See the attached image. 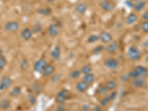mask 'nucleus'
Segmentation results:
<instances>
[{
  "label": "nucleus",
  "mask_w": 148,
  "mask_h": 111,
  "mask_svg": "<svg viewBox=\"0 0 148 111\" xmlns=\"http://www.w3.org/2000/svg\"><path fill=\"white\" fill-rule=\"evenodd\" d=\"M147 71L143 66H137L135 68H133L132 71H130L128 73V77L134 79V78L142 77L144 78L147 76Z\"/></svg>",
  "instance_id": "obj_1"
},
{
  "label": "nucleus",
  "mask_w": 148,
  "mask_h": 111,
  "mask_svg": "<svg viewBox=\"0 0 148 111\" xmlns=\"http://www.w3.org/2000/svg\"><path fill=\"white\" fill-rule=\"evenodd\" d=\"M70 92L67 89L61 90L56 96V101L59 104H62L65 102L69 97Z\"/></svg>",
  "instance_id": "obj_2"
},
{
  "label": "nucleus",
  "mask_w": 148,
  "mask_h": 111,
  "mask_svg": "<svg viewBox=\"0 0 148 111\" xmlns=\"http://www.w3.org/2000/svg\"><path fill=\"white\" fill-rule=\"evenodd\" d=\"M127 56L131 60H137L141 57V52L136 46H130L127 50Z\"/></svg>",
  "instance_id": "obj_3"
},
{
  "label": "nucleus",
  "mask_w": 148,
  "mask_h": 111,
  "mask_svg": "<svg viewBox=\"0 0 148 111\" xmlns=\"http://www.w3.org/2000/svg\"><path fill=\"white\" fill-rule=\"evenodd\" d=\"M104 65L109 70H116L119 66V61L115 58H109L104 61Z\"/></svg>",
  "instance_id": "obj_4"
},
{
  "label": "nucleus",
  "mask_w": 148,
  "mask_h": 111,
  "mask_svg": "<svg viewBox=\"0 0 148 111\" xmlns=\"http://www.w3.org/2000/svg\"><path fill=\"white\" fill-rule=\"evenodd\" d=\"M47 64V62L45 59H40L39 60H37L34 65V70L38 73H42L43 71H44L45 67Z\"/></svg>",
  "instance_id": "obj_5"
},
{
  "label": "nucleus",
  "mask_w": 148,
  "mask_h": 111,
  "mask_svg": "<svg viewBox=\"0 0 148 111\" xmlns=\"http://www.w3.org/2000/svg\"><path fill=\"white\" fill-rule=\"evenodd\" d=\"M99 5L102 10L107 12L112 11L115 8L114 3L110 0H101L99 3Z\"/></svg>",
  "instance_id": "obj_6"
},
{
  "label": "nucleus",
  "mask_w": 148,
  "mask_h": 111,
  "mask_svg": "<svg viewBox=\"0 0 148 111\" xmlns=\"http://www.w3.org/2000/svg\"><path fill=\"white\" fill-rule=\"evenodd\" d=\"M19 28V24L16 21H10L5 24V29L6 31L10 33H15Z\"/></svg>",
  "instance_id": "obj_7"
},
{
  "label": "nucleus",
  "mask_w": 148,
  "mask_h": 111,
  "mask_svg": "<svg viewBox=\"0 0 148 111\" xmlns=\"http://www.w3.org/2000/svg\"><path fill=\"white\" fill-rule=\"evenodd\" d=\"M13 81L9 76H5L0 80V90L8 89L11 86Z\"/></svg>",
  "instance_id": "obj_8"
},
{
  "label": "nucleus",
  "mask_w": 148,
  "mask_h": 111,
  "mask_svg": "<svg viewBox=\"0 0 148 111\" xmlns=\"http://www.w3.org/2000/svg\"><path fill=\"white\" fill-rule=\"evenodd\" d=\"M131 84L135 88H141L146 84V81L142 77L134 78V79H132Z\"/></svg>",
  "instance_id": "obj_9"
},
{
  "label": "nucleus",
  "mask_w": 148,
  "mask_h": 111,
  "mask_svg": "<svg viewBox=\"0 0 148 111\" xmlns=\"http://www.w3.org/2000/svg\"><path fill=\"white\" fill-rule=\"evenodd\" d=\"M99 40L103 43H110L113 40V36L111 35L110 33L106 32V31H103L99 36Z\"/></svg>",
  "instance_id": "obj_10"
},
{
  "label": "nucleus",
  "mask_w": 148,
  "mask_h": 111,
  "mask_svg": "<svg viewBox=\"0 0 148 111\" xmlns=\"http://www.w3.org/2000/svg\"><path fill=\"white\" fill-rule=\"evenodd\" d=\"M55 71V67L52 64H47L46 67H45L44 71L42 72V76L45 78H48L51 76L53 74Z\"/></svg>",
  "instance_id": "obj_11"
},
{
  "label": "nucleus",
  "mask_w": 148,
  "mask_h": 111,
  "mask_svg": "<svg viewBox=\"0 0 148 111\" xmlns=\"http://www.w3.org/2000/svg\"><path fill=\"white\" fill-rule=\"evenodd\" d=\"M119 49V44L117 42H110V44L105 47V51L109 53H114Z\"/></svg>",
  "instance_id": "obj_12"
},
{
  "label": "nucleus",
  "mask_w": 148,
  "mask_h": 111,
  "mask_svg": "<svg viewBox=\"0 0 148 111\" xmlns=\"http://www.w3.org/2000/svg\"><path fill=\"white\" fill-rule=\"evenodd\" d=\"M33 36V32L31 29L28 28V27H25V28H24L23 30H22V32H21V36H22V39L24 40H29V39H31V37Z\"/></svg>",
  "instance_id": "obj_13"
},
{
  "label": "nucleus",
  "mask_w": 148,
  "mask_h": 111,
  "mask_svg": "<svg viewBox=\"0 0 148 111\" xmlns=\"http://www.w3.org/2000/svg\"><path fill=\"white\" fill-rule=\"evenodd\" d=\"M43 89H44L43 88V85L40 82H34L33 84L32 90L34 94L39 95L42 92Z\"/></svg>",
  "instance_id": "obj_14"
},
{
  "label": "nucleus",
  "mask_w": 148,
  "mask_h": 111,
  "mask_svg": "<svg viewBox=\"0 0 148 111\" xmlns=\"http://www.w3.org/2000/svg\"><path fill=\"white\" fill-rule=\"evenodd\" d=\"M76 88L79 92H85L89 89V85L84 81H80L76 84Z\"/></svg>",
  "instance_id": "obj_15"
},
{
  "label": "nucleus",
  "mask_w": 148,
  "mask_h": 111,
  "mask_svg": "<svg viewBox=\"0 0 148 111\" xmlns=\"http://www.w3.org/2000/svg\"><path fill=\"white\" fill-rule=\"evenodd\" d=\"M138 16L136 14L132 13V14H130L127 16L126 19H125V23L128 25H133L138 21Z\"/></svg>",
  "instance_id": "obj_16"
},
{
  "label": "nucleus",
  "mask_w": 148,
  "mask_h": 111,
  "mask_svg": "<svg viewBox=\"0 0 148 111\" xmlns=\"http://www.w3.org/2000/svg\"><path fill=\"white\" fill-rule=\"evenodd\" d=\"M59 28L56 24H51L48 27V34L51 36H56L59 34Z\"/></svg>",
  "instance_id": "obj_17"
},
{
  "label": "nucleus",
  "mask_w": 148,
  "mask_h": 111,
  "mask_svg": "<svg viewBox=\"0 0 148 111\" xmlns=\"http://www.w3.org/2000/svg\"><path fill=\"white\" fill-rule=\"evenodd\" d=\"M88 10V6L84 3H78L75 6V11L78 13L79 14H84Z\"/></svg>",
  "instance_id": "obj_18"
},
{
  "label": "nucleus",
  "mask_w": 148,
  "mask_h": 111,
  "mask_svg": "<svg viewBox=\"0 0 148 111\" xmlns=\"http://www.w3.org/2000/svg\"><path fill=\"white\" fill-rule=\"evenodd\" d=\"M51 57L56 61H59L61 58V48L59 46H56L51 51Z\"/></svg>",
  "instance_id": "obj_19"
},
{
  "label": "nucleus",
  "mask_w": 148,
  "mask_h": 111,
  "mask_svg": "<svg viewBox=\"0 0 148 111\" xmlns=\"http://www.w3.org/2000/svg\"><path fill=\"white\" fill-rule=\"evenodd\" d=\"M95 79H96V77H95V75L93 73H90L87 74V75H84L82 78V81H84V82L87 83L88 85H90V84H93V82H95Z\"/></svg>",
  "instance_id": "obj_20"
},
{
  "label": "nucleus",
  "mask_w": 148,
  "mask_h": 111,
  "mask_svg": "<svg viewBox=\"0 0 148 111\" xmlns=\"http://www.w3.org/2000/svg\"><path fill=\"white\" fill-rule=\"evenodd\" d=\"M146 6V2H144V1H139V2H136V3L133 5V9H134L136 11L140 12L142 10H144V8Z\"/></svg>",
  "instance_id": "obj_21"
},
{
  "label": "nucleus",
  "mask_w": 148,
  "mask_h": 111,
  "mask_svg": "<svg viewBox=\"0 0 148 111\" xmlns=\"http://www.w3.org/2000/svg\"><path fill=\"white\" fill-rule=\"evenodd\" d=\"M118 85V82L116 81V79H111V80H109V81L107 82V83L105 84V86L106 88H108V90L109 91L113 90L115 88L117 87Z\"/></svg>",
  "instance_id": "obj_22"
},
{
  "label": "nucleus",
  "mask_w": 148,
  "mask_h": 111,
  "mask_svg": "<svg viewBox=\"0 0 148 111\" xmlns=\"http://www.w3.org/2000/svg\"><path fill=\"white\" fill-rule=\"evenodd\" d=\"M109 92V90H108V88H106V86H105V84H101V85H99V87L97 88V89H96V92H97L98 94L100 95V96H105V95H107V93Z\"/></svg>",
  "instance_id": "obj_23"
},
{
  "label": "nucleus",
  "mask_w": 148,
  "mask_h": 111,
  "mask_svg": "<svg viewBox=\"0 0 148 111\" xmlns=\"http://www.w3.org/2000/svg\"><path fill=\"white\" fill-rule=\"evenodd\" d=\"M51 10L49 8H40L37 10V13L42 16H50L51 14Z\"/></svg>",
  "instance_id": "obj_24"
},
{
  "label": "nucleus",
  "mask_w": 148,
  "mask_h": 111,
  "mask_svg": "<svg viewBox=\"0 0 148 111\" xmlns=\"http://www.w3.org/2000/svg\"><path fill=\"white\" fill-rule=\"evenodd\" d=\"M10 107V101L7 99H4L0 101V108L2 110H8Z\"/></svg>",
  "instance_id": "obj_25"
},
{
  "label": "nucleus",
  "mask_w": 148,
  "mask_h": 111,
  "mask_svg": "<svg viewBox=\"0 0 148 111\" xmlns=\"http://www.w3.org/2000/svg\"><path fill=\"white\" fill-rule=\"evenodd\" d=\"M20 69L22 71H27L28 70L30 64H29V62L27 59H22L20 62Z\"/></svg>",
  "instance_id": "obj_26"
},
{
  "label": "nucleus",
  "mask_w": 148,
  "mask_h": 111,
  "mask_svg": "<svg viewBox=\"0 0 148 111\" xmlns=\"http://www.w3.org/2000/svg\"><path fill=\"white\" fill-rule=\"evenodd\" d=\"M111 101H112V99H111L110 96V95H105V96H103L102 99H101V101H100V104H101V106L105 107L107 106Z\"/></svg>",
  "instance_id": "obj_27"
},
{
  "label": "nucleus",
  "mask_w": 148,
  "mask_h": 111,
  "mask_svg": "<svg viewBox=\"0 0 148 111\" xmlns=\"http://www.w3.org/2000/svg\"><path fill=\"white\" fill-rule=\"evenodd\" d=\"M21 92H22V88L20 87H18V86H16V87L13 88V90L10 91V94L13 97H17V96L21 94Z\"/></svg>",
  "instance_id": "obj_28"
},
{
  "label": "nucleus",
  "mask_w": 148,
  "mask_h": 111,
  "mask_svg": "<svg viewBox=\"0 0 148 111\" xmlns=\"http://www.w3.org/2000/svg\"><path fill=\"white\" fill-rule=\"evenodd\" d=\"M81 72L82 74H83V75H87V74L91 73H92V67L89 64H86V65H84L82 67Z\"/></svg>",
  "instance_id": "obj_29"
},
{
  "label": "nucleus",
  "mask_w": 148,
  "mask_h": 111,
  "mask_svg": "<svg viewBox=\"0 0 148 111\" xmlns=\"http://www.w3.org/2000/svg\"><path fill=\"white\" fill-rule=\"evenodd\" d=\"M81 74L82 72L80 70H74V71H73L72 72H71V73H70V77L72 78V79H78L79 77H80Z\"/></svg>",
  "instance_id": "obj_30"
},
{
  "label": "nucleus",
  "mask_w": 148,
  "mask_h": 111,
  "mask_svg": "<svg viewBox=\"0 0 148 111\" xmlns=\"http://www.w3.org/2000/svg\"><path fill=\"white\" fill-rule=\"evenodd\" d=\"M42 25H39V24H36V25H34L33 26L32 29H31L33 34H39V33H40L41 31H42Z\"/></svg>",
  "instance_id": "obj_31"
},
{
  "label": "nucleus",
  "mask_w": 148,
  "mask_h": 111,
  "mask_svg": "<svg viewBox=\"0 0 148 111\" xmlns=\"http://www.w3.org/2000/svg\"><path fill=\"white\" fill-rule=\"evenodd\" d=\"M104 49H105V47H104L103 45H98V46H96V47H95L93 50H92V54H99V53H100L102 52Z\"/></svg>",
  "instance_id": "obj_32"
},
{
  "label": "nucleus",
  "mask_w": 148,
  "mask_h": 111,
  "mask_svg": "<svg viewBox=\"0 0 148 111\" xmlns=\"http://www.w3.org/2000/svg\"><path fill=\"white\" fill-rule=\"evenodd\" d=\"M6 64H7V59H6V58L4 56H0V71L3 70L4 67L6 66Z\"/></svg>",
  "instance_id": "obj_33"
},
{
  "label": "nucleus",
  "mask_w": 148,
  "mask_h": 111,
  "mask_svg": "<svg viewBox=\"0 0 148 111\" xmlns=\"http://www.w3.org/2000/svg\"><path fill=\"white\" fill-rule=\"evenodd\" d=\"M98 40H99V37L98 35H95V34L90 35L88 38V42H90V43H93V42H96Z\"/></svg>",
  "instance_id": "obj_34"
},
{
  "label": "nucleus",
  "mask_w": 148,
  "mask_h": 111,
  "mask_svg": "<svg viewBox=\"0 0 148 111\" xmlns=\"http://www.w3.org/2000/svg\"><path fill=\"white\" fill-rule=\"evenodd\" d=\"M141 28L143 32L148 33V22H145V21H144V22H141Z\"/></svg>",
  "instance_id": "obj_35"
},
{
  "label": "nucleus",
  "mask_w": 148,
  "mask_h": 111,
  "mask_svg": "<svg viewBox=\"0 0 148 111\" xmlns=\"http://www.w3.org/2000/svg\"><path fill=\"white\" fill-rule=\"evenodd\" d=\"M28 99L30 101V104H35L36 101V98L35 95L33 94V93H30L28 95Z\"/></svg>",
  "instance_id": "obj_36"
},
{
  "label": "nucleus",
  "mask_w": 148,
  "mask_h": 111,
  "mask_svg": "<svg viewBox=\"0 0 148 111\" xmlns=\"http://www.w3.org/2000/svg\"><path fill=\"white\" fill-rule=\"evenodd\" d=\"M60 79V76H59V74L56 73V74H53L52 76H51V82L53 83L57 82Z\"/></svg>",
  "instance_id": "obj_37"
},
{
  "label": "nucleus",
  "mask_w": 148,
  "mask_h": 111,
  "mask_svg": "<svg viewBox=\"0 0 148 111\" xmlns=\"http://www.w3.org/2000/svg\"><path fill=\"white\" fill-rule=\"evenodd\" d=\"M56 111H67V109L64 108L63 104H59V106L56 108Z\"/></svg>",
  "instance_id": "obj_38"
},
{
  "label": "nucleus",
  "mask_w": 148,
  "mask_h": 111,
  "mask_svg": "<svg viewBox=\"0 0 148 111\" xmlns=\"http://www.w3.org/2000/svg\"><path fill=\"white\" fill-rule=\"evenodd\" d=\"M142 17H143L144 20H145V22H148V12H145V13H144L143 15H142Z\"/></svg>",
  "instance_id": "obj_39"
},
{
  "label": "nucleus",
  "mask_w": 148,
  "mask_h": 111,
  "mask_svg": "<svg viewBox=\"0 0 148 111\" xmlns=\"http://www.w3.org/2000/svg\"><path fill=\"white\" fill-rule=\"evenodd\" d=\"M82 110L84 111H89L90 110V106L88 104H84L82 108Z\"/></svg>",
  "instance_id": "obj_40"
},
{
  "label": "nucleus",
  "mask_w": 148,
  "mask_h": 111,
  "mask_svg": "<svg viewBox=\"0 0 148 111\" xmlns=\"http://www.w3.org/2000/svg\"><path fill=\"white\" fill-rule=\"evenodd\" d=\"M92 111H101V108L100 106L96 105V106H95L94 108H92Z\"/></svg>",
  "instance_id": "obj_41"
},
{
  "label": "nucleus",
  "mask_w": 148,
  "mask_h": 111,
  "mask_svg": "<svg viewBox=\"0 0 148 111\" xmlns=\"http://www.w3.org/2000/svg\"><path fill=\"white\" fill-rule=\"evenodd\" d=\"M125 2H126V5H128V6H130V7H132V6H133V3H132L130 1H126Z\"/></svg>",
  "instance_id": "obj_42"
},
{
  "label": "nucleus",
  "mask_w": 148,
  "mask_h": 111,
  "mask_svg": "<svg viewBox=\"0 0 148 111\" xmlns=\"http://www.w3.org/2000/svg\"><path fill=\"white\" fill-rule=\"evenodd\" d=\"M3 56V51L0 48V56Z\"/></svg>",
  "instance_id": "obj_43"
},
{
  "label": "nucleus",
  "mask_w": 148,
  "mask_h": 111,
  "mask_svg": "<svg viewBox=\"0 0 148 111\" xmlns=\"http://www.w3.org/2000/svg\"><path fill=\"white\" fill-rule=\"evenodd\" d=\"M133 2H139V1H142V0H131Z\"/></svg>",
  "instance_id": "obj_44"
},
{
  "label": "nucleus",
  "mask_w": 148,
  "mask_h": 111,
  "mask_svg": "<svg viewBox=\"0 0 148 111\" xmlns=\"http://www.w3.org/2000/svg\"><path fill=\"white\" fill-rule=\"evenodd\" d=\"M47 1L49 2H54L55 0H47Z\"/></svg>",
  "instance_id": "obj_45"
},
{
  "label": "nucleus",
  "mask_w": 148,
  "mask_h": 111,
  "mask_svg": "<svg viewBox=\"0 0 148 111\" xmlns=\"http://www.w3.org/2000/svg\"><path fill=\"white\" fill-rule=\"evenodd\" d=\"M37 1H42V0H37Z\"/></svg>",
  "instance_id": "obj_46"
}]
</instances>
